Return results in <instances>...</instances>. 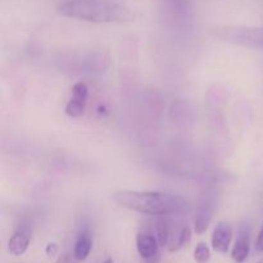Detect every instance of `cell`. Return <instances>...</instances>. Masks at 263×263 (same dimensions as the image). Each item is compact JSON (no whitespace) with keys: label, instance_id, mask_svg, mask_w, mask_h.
<instances>
[{"label":"cell","instance_id":"cell-11","mask_svg":"<svg viewBox=\"0 0 263 263\" xmlns=\"http://www.w3.org/2000/svg\"><path fill=\"white\" fill-rule=\"evenodd\" d=\"M92 248V239L90 236V234L87 231H82L76 239V243H74L73 248V256L76 257L77 261L81 262L89 257L90 252Z\"/></svg>","mask_w":263,"mask_h":263},{"label":"cell","instance_id":"cell-3","mask_svg":"<svg viewBox=\"0 0 263 263\" xmlns=\"http://www.w3.org/2000/svg\"><path fill=\"white\" fill-rule=\"evenodd\" d=\"M212 35L226 43L252 49H263V27L223 26L213 28Z\"/></svg>","mask_w":263,"mask_h":263},{"label":"cell","instance_id":"cell-19","mask_svg":"<svg viewBox=\"0 0 263 263\" xmlns=\"http://www.w3.org/2000/svg\"><path fill=\"white\" fill-rule=\"evenodd\" d=\"M256 249L258 252H263V225L259 230L258 236H257V240H256Z\"/></svg>","mask_w":263,"mask_h":263},{"label":"cell","instance_id":"cell-2","mask_svg":"<svg viewBox=\"0 0 263 263\" xmlns=\"http://www.w3.org/2000/svg\"><path fill=\"white\" fill-rule=\"evenodd\" d=\"M58 13L91 23H123L135 20V13L127 7L107 0H64L59 3Z\"/></svg>","mask_w":263,"mask_h":263},{"label":"cell","instance_id":"cell-1","mask_svg":"<svg viewBox=\"0 0 263 263\" xmlns=\"http://www.w3.org/2000/svg\"><path fill=\"white\" fill-rule=\"evenodd\" d=\"M113 199L120 207L154 217L184 216L192 210L186 198L162 192L121 190L113 194Z\"/></svg>","mask_w":263,"mask_h":263},{"label":"cell","instance_id":"cell-9","mask_svg":"<svg viewBox=\"0 0 263 263\" xmlns=\"http://www.w3.org/2000/svg\"><path fill=\"white\" fill-rule=\"evenodd\" d=\"M190 240H192V230L189 226H182L179 230H171V236H170V243L167 248L171 253H174V252L189 246Z\"/></svg>","mask_w":263,"mask_h":263},{"label":"cell","instance_id":"cell-14","mask_svg":"<svg viewBox=\"0 0 263 263\" xmlns=\"http://www.w3.org/2000/svg\"><path fill=\"white\" fill-rule=\"evenodd\" d=\"M85 108H86V104H85V103L77 102V100L71 98L66 105V115L72 118H79L85 113Z\"/></svg>","mask_w":263,"mask_h":263},{"label":"cell","instance_id":"cell-13","mask_svg":"<svg viewBox=\"0 0 263 263\" xmlns=\"http://www.w3.org/2000/svg\"><path fill=\"white\" fill-rule=\"evenodd\" d=\"M109 55L104 53H94L85 61V66L91 72H104L109 67Z\"/></svg>","mask_w":263,"mask_h":263},{"label":"cell","instance_id":"cell-5","mask_svg":"<svg viewBox=\"0 0 263 263\" xmlns=\"http://www.w3.org/2000/svg\"><path fill=\"white\" fill-rule=\"evenodd\" d=\"M233 228L229 223H218L212 233L211 243H212L213 251L220 254H226L230 249L231 241H233Z\"/></svg>","mask_w":263,"mask_h":263},{"label":"cell","instance_id":"cell-21","mask_svg":"<svg viewBox=\"0 0 263 263\" xmlns=\"http://www.w3.org/2000/svg\"><path fill=\"white\" fill-rule=\"evenodd\" d=\"M261 263H263V261H262V262H261Z\"/></svg>","mask_w":263,"mask_h":263},{"label":"cell","instance_id":"cell-17","mask_svg":"<svg viewBox=\"0 0 263 263\" xmlns=\"http://www.w3.org/2000/svg\"><path fill=\"white\" fill-rule=\"evenodd\" d=\"M55 263H79L76 257L73 256V253H63L62 256L58 257Z\"/></svg>","mask_w":263,"mask_h":263},{"label":"cell","instance_id":"cell-12","mask_svg":"<svg viewBox=\"0 0 263 263\" xmlns=\"http://www.w3.org/2000/svg\"><path fill=\"white\" fill-rule=\"evenodd\" d=\"M156 238L161 248L168 247L170 236H171V226L167 217H156Z\"/></svg>","mask_w":263,"mask_h":263},{"label":"cell","instance_id":"cell-7","mask_svg":"<svg viewBox=\"0 0 263 263\" xmlns=\"http://www.w3.org/2000/svg\"><path fill=\"white\" fill-rule=\"evenodd\" d=\"M249 252H251V238H249L248 231L241 229L234 243L231 258L236 263H244L248 259Z\"/></svg>","mask_w":263,"mask_h":263},{"label":"cell","instance_id":"cell-8","mask_svg":"<svg viewBox=\"0 0 263 263\" xmlns=\"http://www.w3.org/2000/svg\"><path fill=\"white\" fill-rule=\"evenodd\" d=\"M168 9L170 15L176 22L185 23L190 15V2L189 0H164Z\"/></svg>","mask_w":263,"mask_h":263},{"label":"cell","instance_id":"cell-6","mask_svg":"<svg viewBox=\"0 0 263 263\" xmlns=\"http://www.w3.org/2000/svg\"><path fill=\"white\" fill-rule=\"evenodd\" d=\"M213 212H215V205L210 199L200 203L194 218V229L198 235H202L208 230L211 221H212Z\"/></svg>","mask_w":263,"mask_h":263},{"label":"cell","instance_id":"cell-18","mask_svg":"<svg viewBox=\"0 0 263 263\" xmlns=\"http://www.w3.org/2000/svg\"><path fill=\"white\" fill-rule=\"evenodd\" d=\"M45 253L48 254L49 257H54L58 253V246L55 243H49L45 248Z\"/></svg>","mask_w":263,"mask_h":263},{"label":"cell","instance_id":"cell-20","mask_svg":"<svg viewBox=\"0 0 263 263\" xmlns=\"http://www.w3.org/2000/svg\"><path fill=\"white\" fill-rule=\"evenodd\" d=\"M103 263H115V262H113V259H112V258H108L107 261H104Z\"/></svg>","mask_w":263,"mask_h":263},{"label":"cell","instance_id":"cell-4","mask_svg":"<svg viewBox=\"0 0 263 263\" xmlns=\"http://www.w3.org/2000/svg\"><path fill=\"white\" fill-rule=\"evenodd\" d=\"M159 246L156 235L148 231H141L136 236V249L146 263H157L159 259Z\"/></svg>","mask_w":263,"mask_h":263},{"label":"cell","instance_id":"cell-16","mask_svg":"<svg viewBox=\"0 0 263 263\" xmlns=\"http://www.w3.org/2000/svg\"><path fill=\"white\" fill-rule=\"evenodd\" d=\"M194 261L197 263H208L211 259V249L205 243H198L194 249Z\"/></svg>","mask_w":263,"mask_h":263},{"label":"cell","instance_id":"cell-10","mask_svg":"<svg viewBox=\"0 0 263 263\" xmlns=\"http://www.w3.org/2000/svg\"><path fill=\"white\" fill-rule=\"evenodd\" d=\"M30 246V236L26 231L20 230L15 231L12 235V238L8 241V251L15 257H20L26 253Z\"/></svg>","mask_w":263,"mask_h":263},{"label":"cell","instance_id":"cell-15","mask_svg":"<svg viewBox=\"0 0 263 263\" xmlns=\"http://www.w3.org/2000/svg\"><path fill=\"white\" fill-rule=\"evenodd\" d=\"M72 99L87 104V99H89L87 85L84 84V82H77L76 85H73V87H72Z\"/></svg>","mask_w":263,"mask_h":263}]
</instances>
